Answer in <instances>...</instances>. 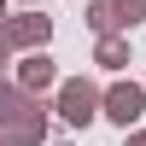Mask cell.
<instances>
[{"label":"cell","mask_w":146,"mask_h":146,"mask_svg":"<svg viewBox=\"0 0 146 146\" xmlns=\"http://www.w3.org/2000/svg\"><path fill=\"white\" fill-rule=\"evenodd\" d=\"M47 111L53 105H41V94H29L23 82L0 76V129H12L23 146H41L47 140Z\"/></svg>","instance_id":"1"},{"label":"cell","mask_w":146,"mask_h":146,"mask_svg":"<svg viewBox=\"0 0 146 146\" xmlns=\"http://www.w3.org/2000/svg\"><path fill=\"white\" fill-rule=\"evenodd\" d=\"M53 111L64 117L70 129H88L94 117H105V88H94L88 76H70L53 88Z\"/></svg>","instance_id":"2"},{"label":"cell","mask_w":146,"mask_h":146,"mask_svg":"<svg viewBox=\"0 0 146 146\" xmlns=\"http://www.w3.org/2000/svg\"><path fill=\"white\" fill-rule=\"evenodd\" d=\"M53 41V18H41V6H23L0 18V47L6 53H35V47Z\"/></svg>","instance_id":"3"},{"label":"cell","mask_w":146,"mask_h":146,"mask_svg":"<svg viewBox=\"0 0 146 146\" xmlns=\"http://www.w3.org/2000/svg\"><path fill=\"white\" fill-rule=\"evenodd\" d=\"M105 117L117 129H135L146 117V82H111L105 88Z\"/></svg>","instance_id":"4"},{"label":"cell","mask_w":146,"mask_h":146,"mask_svg":"<svg viewBox=\"0 0 146 146\" xmlns=\"http://www.w3.org/2000/svg\"><path fill=\"white\" fill-rule=\"evenodd\" d=\"M18 82H23L29 94H53V88H58V64L47 58V47L23 53V64H18Z\"/></svg>","instance_id":"5"},{"label":"cell","mask_w":146,"mask_h":146,"mask_svg":"<svg viewBox=\"0 0 146 146\" xmlns=\"http://www.w3.org/2000/svg\"><path fill=\"white\" fill-rule=\"evenodd\" d=\"M94 64L100 70H129V29H111L94 41Z\"/></svg>","instance_id":"6"},{"label":"cell","mask_w":146,"mask_h":146,"mask_svg":"<svg viewBox=\"0 0 146 146\" xmlns=\"http://www.w3.org/2000/svg\"><path fill=\"white\" fill-rule=\"evenodd\" d=\"M88 29H94V35L123 29V6H117V0H88Z\"/></svg>","instance_id":"7"},{"label":"cell","mask_w":146,"mask_h":146,"mask_svg":"<svg viewBox=\"0 0 146 146\" xmlns=\"http://www.w3.org/2000/svg\"><path fill=\"white\" fill-rule=\"evenodd\" d=\"M123 6V29H135V23H146V0H117Z\"/></svg>","instance_id":"8"},{"label":"cell","mask_w":146,"mask_h":146,"mask_svg":"<svg viewBox=\"0 0 146 146\" xmlns=\"http://www.w3.org/2000/svg\"><path fill=\"white\" fill-rule=\"evenodd\" d=\"M123 146H146V129H123Z\"/></svg>","instance_id":"9"},{"label":"cell","mask_w":146,"mask_h":146,"mask_svg":"<svg viewBox=\"0 0 146 146\" xmlns=\"http://www.w3.org/2000/svg\"><path fill=\"white\" fill-rule=\"evenodd\" d=\"M0 146H23V140H18V135H12V129H0Z\"/></svg>","instance_id":"10"},{"label":"cell","mask_w":146,"mask_h":146,"mask_svg":"<svg viewBox=\"0 0 146 146\" xmlns=\"http://www.w3.org/2000/svg\"><path fill=\"white\" fill-rule=\"evenodd\" d=\"M6 58H12V53H6V47H0V76H6Z\"/></svg>","instance_id":"11"},{"label":"cell","mask_w":146,"mask_h":146,"mask_svg":"<svg viewBox=\"0 0 146 146\" xmlns=\"http://www.w3.org/2000/svg\"><path fill=\"white\" fill-rule=\"evenodd\" d=\"M18 6H41V0H18Z\"/></svg>","instance_id":"12"},{"label":"cell","mask_w":146,"mask_h":146,"mask_svg":"<svg viewBox=\"0 0 146 146\" xmlns=\"http://www.w3.org/2000/svg\"><path fill=\"white\" fill-rule=\"evenodd\" d=\"M0 18H6V0H0Z\"/></svg>","instance_id":"13"},{"label":"cell","mask_w":146,"mask_h":146,"mask_svg":"<svg viewBox=\"0 0 146 146\" xmlns=\"http://www.w3.org/2000/svg\"><path fill=\"white\" fill-rule=\"evenodd\" d=\"M53 146H70V140H53Z\"/></svg>","instance_id":"14"}]
</instances>
